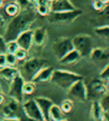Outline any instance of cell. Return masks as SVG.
<instances>
[{
  "mask_svg": "<svg viewBox=\"0 0 109 121\" xmlns=\"http://www.w3.org/2000/svg\"><path fill=\"white\" fill-rule=\"evenodd\" d=\"M37 20V13L35 7L31 6L26 9H21L16 15L13 16L8 22L4 34V39L6 42L15 40L17 37L24 31L30 29L31 26Z\"/></svg>",
  "mask_w": 109,
  "mask_h": 121,
  "instance_id": "cell-1",
  "label": "cell"
},
{
  "mask_svg": "<svg viewBox=\"0 0 109 121\" xmlns=\"http://www.w3.org/2000/svg\"><path fill=\"white\" fill-rule=\"evenodd\" d=\"M94 61H104L109 59V50L103 48L96 47L93 48L89 56Z\"/></svg>",
  "mask_w": 109,
  "mask_h": 121,
  "instance_id": "cell-17",
  "label": "cell"
},
{
  "mask_svg": "<svg viewBox=\"0 0 109 121\" xmlns=\"http://www.w3.org/2000/svg\"><path fill=\"white\" fill-rule=\"evenodd\" d=\"M15 3L17 4V5L20 7V9H26L31 6H33V3L30 0H15Z\"/></svg>",
  "mask_w": 109,
  "mask_h": 121,
  "instance_id": "cell-30",
  "label": "cell"
},
{
  "mask_svg": "<svg viewBox=\"0 0 109 121\" xmlns=\"http://www.w3.org/2000/svg\"><path fill=\"white\" fill-rule=\"evenodd\" d=\"M47 37V29L44 26H38L33 30V46L41 48L44 44Z\"/></svg>",
  "mask_w": 109,
  "mask_h": 121,
  "instance_id": "cell-14",
  "label": "cell"
},
{
  "mask_svg": "<svg viewBox=\"0 0 109 121\" xmlns=\"http://www.w3.org/2000/svg\"><path fill=\"white\" fill-rule=\"evenodd\" d=\"M88 90V99L93 95V96H98L101 97L103 95L108 92V84H107V81L101 79V78H95L89 83V85L87 86Z\"/></svg>",
  "mask_w": 109,
  "mask_h": 121,
  "instance_id": "cell-10",
  "label": "cell"
},
{
  "mask_svg": "<svg viewBox=\"0 0 109 121\" xmlns=\"http://www.w3.org/2000/svg\"><path fill=\"white\" fill-rule=\"evenodd\" d=\"M19 49V45H18L17 42L15 40H12V41L6 42V52L7 53H13L15 54V51Z\"/></svg>",
  "mask_w": 109,
  "mask_h": 121,
  "instance_id": "cell-27",
  "label": "cell"
},
{
  "mask_svg": "<svg viewBox=\"0 0 109 121\" xmlns=\"http://www.w3.org/2000/svg\"><path fill=\"white\" fill-rule=\"evenodd\" d=\"M104 4H109V0H100Z\"/></svg>",
  "mask_w": 109,
  "mask_h": 121,
  "instance_id": "cell-41",
  "label": "cell"
},
{
  "mask_svg": "<svg viewBox=\"0 0 109 121\" xmlns=\"http://www.w3.org/2000/svg\"><path fill=\"white\" fill-rule=\"evenodd\" d=\"M61 121H67V119H62V120H61Z\"/></svg>",
  "mask_w": 109,
  "mask_h": 121,
  "instance_id": "cell-45",
  "label": "cell"
},
{
  "mask_svg": "<svg viewBox=\"0 0 109 121\" xmlns=\"http://www.w3.org/2000/svg\"><path fill=\"white\" fill-rule=\"evenodd\" d=\"M54 68L50 66H46V67H43L36 75L34 76V78H33V83L35 84H38V83H44L47 81H50L51 76H52Z\"/></svg>",
  "mask_w": 109,
  "mask_h": 121,
  "instance_id": "cell-15",
  "label": "cell"
},
{
  "mask_svg": "<svg viewBox=\"0 0 109 121\" xmlns=\"http://www.w3.org/2000/svg\"><path fill=\"white\" fill-rule=\"evenodd\" d=\"M2 121H21V119L19 117H10V118H4Z\"/></svg>",
  "mask_w": 109,
  "mask_h": 121,
  "instance_id": "cell-36",
  "label": "cell"
},
{
  "mask_svg": "<svg viewBox=\"0 0 109 121\" xmlns=\"http://www.w3.org/2000/svg\"><path fill=\"white\" fill-rule=\"evenodd\" d=\"M5 58H6V64L7 66H11V67H15L17 63V59L15 57V54L13 53H5Z\"/></svg>",
  "mask_w": 109,
  "mask_h": 121,
  "instance_id": "cell-28",
  "label": "cell"
},
{
  "mask_svg": "<svg viewBox=\"0 0 109 121\" xmlns=\"http://www.w3.org/2000/svg\"><path fill=\"white\" fill-rule=\"evenodd\" d=\"M80 79H84V78L79 73L67 70L54 69L50 82L64 91H67L75 82Z\"/></svg>",
  "mask_w": 109,
  "mask_h": 121,
  "instance_id": "cell-2",
  "label": "cell"
},
{
  "mask_svg": "<svg viewBox=\"0 0 109 121\" xmlns=\"http://www.w3.org/2000/svg\"><path fill=\"white\" fill-rule=\"evenodd\" d=\"M104 110L99 100H94L90 106V117L93 121H103Z\"/></svg>",
  "mask_w": 109,
  "mask_h": 121,
  "instance_id": "cell-16",
  "label": "cell"
},
{
  "mask_svg": "<svg viewBox=\"0 0 109 121\" xmlns=\"http://www.w3.org/2000/svg\"><path fill=\"white\" fill-rule=\"evenodd\" d=\"M34 100L36 101L38 106L41 111L44 121H49V112H50V108L54 104L53 101L44 96H38V97H35Z\"/></svg>",
  "mask_w": 109,
  "mask_h": 121,
  "instance_id": "cell-13",
  "label": "cell"
},
{
  "mask_svg": "<svg viewBox=\"0 0 109 121\" xmlns=\"http://www.w3.org/2000/svg\"><path fill=\"white\" fill-rule=\"evenodd\" d=\"M21 109L26 117L37 121H44L39 108L34 99H28L21 103Z\"/></svg>",
  "mask_w": 109,
  "mask_h": 121,
  "instance_id": "cell-9",
  "label": "cell"
},
{
  "mask_svg": "<svg viewBox=\"0 0 109 121\" xmlns=\"http://www.w3.org/2000/svg\"><path fill=\"white\" fill-rule=\"evenodd\" d=\"M107 82H108V84H109V81H107Z\"/></svg>",
  "mask_w": 109,
  "mask_h": 121,
  "instance_id": "cell-47",
  "label": "cell"
},
{
  "mask_svg": "<svg viewBox=\"0 0 109 121\" xmlns=\"http://www.w3.org/2000/svg\"><path fill=\"white\" fill-rule=\"evenodd\" d=\"M0 53H6V41L3 36H0Z\"/></svg>",
  "mask_w": 109,
  "mask_h": 121,
  "instance_id": "cell-33",
  "label": "cell"
},
{
  "mask_svg": "<svg viewBox=\"0 0 109 121\" xmlns=\"http://www.w3.org/2000/svg\"><path fill=\"white\" fill-rule=\"evenodd\" d=\"M81 58H82L81 55L75 49H73L67 55H65L61 60H59V61L62 65H72L79 62Z\"/></svg>",
  "mask_w": 109,
  "mask_h": 121,
  "instance_id": "cell-18",
  "label": "cell"
},
{
  "mask_svg": "<svg viewBox=\"0 0 109 121\" xmlns=\"http://www.w3.org/2000/svg\"><path fill=\"white\" fill-rule=\"evenodd\" d=\"M77 8L70 0H54L50 3V12H63L74 10Z\"/></svg>",
  "mask_w": 109,
  "mask_h": 121,
  "instance_id": "cell-11",
  "label": "cell"
},
{
  "mask_svg": "<svg viewBox=\"0 0 109 121\" xmlns=\"http://www.w3.org/2000/svg\"><path fill=\"white\" fill-rule=\"evenodd\" d=\"M103 121H109V112H104Z\"/></svg>",
  "mask_w": 109,
  "mask_h": 121,
  "instance_id": "cell-39",
  "label": "cell"
},
{
  "mask_svg": "<svg viewBox=\"0 0 109 121\" xmlns=\"http://www.w3.org/2000/svg\"><path fill=\"white\" fill-rule=\"evenodd\" d=\"M15 41L17 42L19 48L29 51L31 48L33 47V30L27 29L24 31L18 36Z\"/></svg>",
  "mask_w": 109,
  "mask_h": 121,
  "instance_id": "cell-12",
  "label": "cell"
},
{
  "mask_svg": "<svg viewBox=\"0 0 109 121\" xmlns=\"http://www.w3.org/2000/svg\"><path fill=\"white\" fill-rule=\"evenodd\" d=\"M0 92H2V87H1V84H0Z\"/></svg>",
  "mask_w": 109,
  "mask_h": 121,
  "instance_id": "cell-43",
  "label": "cell"
},
{
  "mask_svg": "<svg viewBox=\"0 0 109 121\" xmlns=\"http://www.w3.org/2000/svg\"><path fill=\"white\" fill-rule=\"evenodd\" d=\"M27 52L26 50H23L21 48H19L15 53V56L17 59L18 61H22V60H25L26 59V56H27Z\"/></svg>",
  "mask_w": 109,
  "mask_h": 121,
  "instance_id": "cell-29",
  "label": "cell"
},
{
  "mask_svg": "<svg viewBox=\"0 0 109 121\" xmlns=\"http://www.w3.org/2000/svg\"><path fill=\"white\" fill-rule=\"evenodd\" d=\"M60 108H61V109L62 110V112L64 113H69L73 109V102H72V100L66 99L61 102Z\"/></svg>",
  "mask_w": 109,
  "mask_h": 121,
  "instance_id": "cell-23",
  "label": "cell"
},
{
  "mask_svg": "<svg viewBox=\"0 0 109 121\" xmlns=\"http://www.w3.org/2000/svg\"><path fill=\"white\" fill-rule=\"evenodd\" d=\"M4 1H6V0H4Z\"/></svg>",
  "mask_w": 109,
  "mask_h": 121,
  "instance_id": "cell-48",
  "label": "cell"
},
{
  "mask_svg": "<svg viewBox=\"0 0 109 121\" xmlns=\"http://www.w3.org/2000/svg\"><path fill=\"white\" fill-rule=\"evenodd\" d=\"M107 4H104L100 0H94L93 3H92V7H93V9L95 10L98 11V12H101V11H102L103 9H105V7H106Z\"/></svg>",
  "mask_w": 109,
  "mask_h": 121,
  "instance_id": "cell-31",
  "label": "cell"
},
{
  "mask_svg": "<svg viewBox=\"0 0 109 121\" xmlns=\"http://www.w3.org/2000/svg\"><path fill=\"white\" fill-rule=\"evenodd\" d=\"M19 73H20V71L15 67L5 66L4 67L0 68V77L9 83Z\"/></svg>",
  "mask_w": 109,
  "mask_h": 121,
  "instance_id": "cell-19",
  "label": "cell"
},
{
  "mask_svg": "<svg viewBox=\"0 0 109 121\" xmlns=\"http://www.w3.org/2000/svg\"><path fill=\"white\" fill-rule=\"evenodd\" d=\"M104 112H109V91L103 95L99 100Z\"/></svg>",
  "mask_w": 109,
  "mask_h": 121,
  "instance_id": "cell-25",
  "label": "cell"
},
{
  "mask_svg": "<svg viewBox=\"0 0 109 121\" xmlns=\"http://www.w3.org/2000/svg\"><path fill=\"white\" fill-rule=\"evenodd\" d=\"M20 7L18 6L16 3H9L5 6V12L9 16L13 17L20 12Z\"/></svg>",
  "mask_w": 109,
  "mask_h": 121,
  "instance_id": "cell-22",
  "label": "cell"
},
{
  "mask_svg": "<svg viewBox=\"0 0 109 121\" xmlns=\"http://www.w3.org/2000/svg\"><path fill=\"white\" fill-rule=\"evenodd\" d=\"M4 22H5V20H4V18L3 17L2 15H0V26H3L4 24Z\"/></svg>",
  "mask_w": 109,
  "mask_h": 121,
  "instance_id": "cell-40",
  "label": "cell"
},
{
  "mask_svg": "<svg viewBox=\"0 0 109 121\" xmlns=\"http://www.w3.org/2000/svg\"><path fill=\"white\" fill-rule=\"evenodd\" d=\"M67 95L72 99L78 102H84L88 100V90L87 85L85 84L84 79L78 80L68 89Z\"/></svg>",
  "mask_w": 109,
  "mask_h": 121,
  "instance_id": "cell-6",
  "label": "cell"
},
{
  "mask_svg": "<svg viewBox=\"0 0 109 121\" xmlns=\"http://www.w3.org/2000/svg\"><path fill=\"white\" fill-rule=\"evenodd\" d=\"M25 83L24 78L20 73L16 75L13 79L9 82V90H8V95L9 97L14 98L17 100L21 103L23 101V84Z\"/></svg>",
  "mask_w": 109,
  "mask_h": 121,
  "instance_id": "cell-8",
  "label": "cell"
},
{
  "mask_svg": "<svg viewBox=\"0 0 109 121\" xmlns=\"http://www.w3.org/2000/svg\"><path fill=\"white\" fill-rule=\"evenodd\" d=\"M73 48L82 57H89L93 50V39L88 34H79L72 39Z\"/></svg>",
  "mask_w": 109,
  "mask_h": 121,
  "instance_id": "cell-5",
  "label": "cell"
},
{
  "mask_svg": "<svg viewBox=\"0 0 109 121\" xmlns=\"http://www.w3.org/2000/svg\"><path fill=\"white\" fill-rule=\"evenodd\" d=\"M35 91V83L33 81H25L23 84V94L32 95Z\"/></svg>",
  "mask_w": 109,
  "mask_h": 121,
  "instance_id": "cell-24",
  "label": "cell"
},
{
  "mask_svg": "<svg viewBox=\"0 0 109 121\" xmlns=\"http://www.w3.org/2000/svg\"><path fill=\"white\" fill-rule=\"evenodd\" d=\"M6 102V98L5 95L3 94V92H0V106H2L3 104Z\"/></svg>",
  "mask_w": 109,
  "mask_h": 121,
  "instance_id": "cell-37",
  "label": "cell"
},
{
  "mask_svg": "<svg viewBox=\"0 0 109 121\" xmlns=\"http://www.w3.org/2000/svg\"><path fill=\"white\" fill-rule=\"evenodd\" d=\"M94 33L99 38L109 40V25H102L94 28Z\"/></svg>",
  "mask_w": 109,
  "mask_h": 121,
  "instance_id": "cell-21",
  "label": "cell"
},
{
  "mask_svg": "<svg viewBox=\"0 0 109 121\" xmlns=\"http://www.w3.org/2000/svg\"><path fill=\"white\" fill-rule=\"evenodd\" d=\"M65 119V113L62 112L60 106L53 104L49 112V121H61Z\"/></svg>",
  "mask_w": 109,
  "mask_h": 121,
  "instance_id": "cell-20",
  "label": "cell"
},
{
  "mask_svg": "<svg viewBox=\"0 0 109 121\" xmlns=\"http://www.w3.org/2000/svg\"><path fill=\"white\" fill-rule=\"evenodd\" d=\"M30 1H31V2H32V3H33V1H34V0H30Z\"/></svg>",
  "mask_w": 109,
  "mask_h": 121,
  "instance_id": "cell-46",
  "label": "cell"
},
{
  "mask_svg": "<svg viewBox=\"0 0 109 121\" xmlns=\"http://www.w3.org/2000/svg\"><path fill=\"white\" fill-rule=\"evenodd\" d=\"M48 60L39 57H33V58L25 60L24 63L21 67L20 74L24 78L25 81H32L34 76L43 68L46 67Z\"/></svg>",
  "mask_w": 109,
  "mask_h": 121,
  "instance_id": "cell-3",
  "label": "cell"
},
{
  "mask_svg": "<svg viewBox=\"0 0 109 121\" xmlns=\"http://www.w3.org/2000/svg\"><path fill=\"white\" fill-rule=\"evenodd\" d=\"M7 66L6 58H5V53H0V68L4 67Z\"/></svg>",
  "mask_w": 109,
  "mask_h": 121,
  "instance_id": "cell-35",
  "label": "cell"
},
{
  "mask_svg": "<svg viewBox=\"0 0 109 121\" xmlns=\"http://www.w3.org/2000/svg\"><path fill=\"white\" fill-rule=\"evenodd\" d=\"M74 49L72 39L69 38H59L53 43L52 50L54 56L61 60L65 55Z\"/></svg>",
  "mask_w": 109,
  "mask_h": 121,
  "instance_id": "cell-7",
  "label": "cell"
},
{
  "mask_svg": "<svg viewBox=\"0 0 109 121\" xmlns=\"http://www.w3.org/2000/svg\"><path fill=\"white\" fill-rule=\"evenodd\" d=\"M20 119H21V121H37V120H34V119H30V118H28V117H26L25 114L23 117H21Z\"/></svg>",
  "mask_w": 109,
  "mask_h": 121,
  "instance_id": "cell-38",
  "label": "cell"
},
{
  "mask_svg": "<svg viewBox=\"0 0 109 121\" xmlns=\"http://www.w3.org/2000/svg\"><path fill=\"white\" fill-rule=\"evenodd\" d=\"M83 14L81 9H76L71 11H63V12H50L47 16V20L50 23L56 24H69L77 20Z\"/></svg>",
  "mask_w": 109,
  "mask_h": 121,
  "instance_id": "cell-4",
  "label": "cell"
},
{
  "mask_svg": "<svg viewBox=\"0 0 109 121\" xmlns=\"http://www.w3.org/2000/svg\"><path fill=\"white\" fill-rule=\"evenodd\" d=\"M36 13L42 16H47L50 14V5H38L35 7Z\"/></svg>",
  "mask_w": 109,
  "mask_h": 121,
  "instance_id": "cell-26",
  "label": "cell"
},
{
  "mask_svg": "<svg viewBox=\"0 0 109 121\" xmlns=\"http://www.w3.org/2000/svg\"><path fill=\"white\" fill-rule=\"evenodd\" d=\"M33 5L35 7L38 6V5H50V2L48 0H34Z\"/></svg>",
  "mask_w": 109,
  "mask_h": 121,
  "instance_id": "cell-34",
  "label": "cell"
},
{
  "mask_svg": "<svg viewBox=\"0 0 109 121\" xmlns=\"http://www.w3.org/2000/svg\"><path fill=\"white\" fill-rule=\"evenodd\" d=\"M4 5V0H0V8H2Z\"/></svg>",
  "mask_w": 109,
  "mask_h": 121,
  "instance_id": "cell-42",
  "label": "cell"
},
{
  "mask_svg": "<svg viewBox=\"0 0 109 121\" xmlns=\"http://www.w3.org/2000/svg\"><path fill=\"white\" fill-rule=\"evenodd\" d=\"M48 1H49V2L50 3V2H52V1H54V0H48Z\"/></svg>",
  "mask_w": 109,
  "mask_h": 121,
  "instance_id": "cell-44",
  "label": "cell"
},
{
  "mask_svg": "<svg viewBox=\"0 0 109 121\" xmlns=\"http://www.w3.org/2000/svg\"><path fill=\"white\" fill-rule=\"evenodd\" d=\"M99 78L105 80V81H107V82L109 81V64H107V65L101 71L100 74H99Z\"/></svg>",
  "mask_w": 109,
  "mask_h": 121,
  "instance_id": "cell-32",
  "label": "cell"
}]
</instances>
